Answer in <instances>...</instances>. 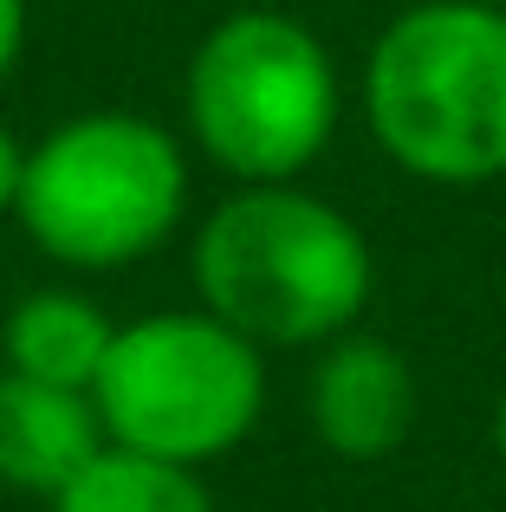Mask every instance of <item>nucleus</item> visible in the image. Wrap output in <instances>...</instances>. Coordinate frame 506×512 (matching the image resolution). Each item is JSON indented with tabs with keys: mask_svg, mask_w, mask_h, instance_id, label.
Returning a JSON list of instances; mask_svg holds the SVG:
<instances>
[{
	"mask_svg": "<svg viewBox=\"0 0 506 512\" xmlns=\"http://www.w3.org/2000/svg\"><path fill=\"white\" fill-rule=\"evenodd\" d=\"M202 312L260 350H305L351 331L370 305V240L338 201L299 182H241L215 201L189 253Z\"/></svg>",
	"mask_w": 506,
	"mask_h": 512,
	"instance_id": "f257e3e1",
	"label": "nucleus"
},
{
	"mask_svg": "<svg viewBox=\"0 0 506 512\" xmlns=\"http://www.w3.org/2000/svg\"><path fill=\"white\" fill-rule=\"evenodd\" d=\"M364 124L377 150L429 188L506 175V7L422 0L364 59Z\"/></svg>",
	"mask_w": 506,
	"mask_h": 512,
	"instance_id": "f03ea898",
	"label": "nucleus"
},
{
	"mask_svg": "<svg viewBox=\"0 0 506 512\" xmlns=\"http://www.w3.org/2000/svg\"><path fill=\"white\" fill-rule=\"evenodd\" d=\"M189 214V150L143 111H78L26 150L13 221L72 273L150 260Z\"/></svg>",
	"mask_w": 506,
	"mask_h": 512,
	"instance_id": "7ed1b4c3",
	"label": "nucleus"
},
{
	"mask_svg": "<svg viewBox=\"0 0 506 512\" xmlns=\"http://www.w3.org/2000/svg\"><path fill=\"white\" fill-rule=\"evenodd\" d=\"M344 85L331 46L279 7H234L195 39L182 124L234 182H299L338 137Z\"/></svg>",
	"mask_w": 506,
	"mask_h": 512,
	"instance_id": "20e7f679",
	"label": "nucleus"
},
{
	"mask_svg": "<svg viewBox=\"0 0 506 512\" xmlns=\"http://www.w3.org/2000/svg\"><path fill=\"white\" fill-rule=\"evenodd\" d=\"M104 441L143 461L202 474L228 461L266 415V357L260 344L221 325L215 312H150L117 325L98 383Z\"/></svg>",
	"mask_w": 506,
	"mask_h": 512,
	"instance_id": "39448f33",
	"label": "nucleus"
},
{
	"mask_svg": "<svg viewBox=\"0 0 506 512\" xmlns=\"http://www.w3.org/2000/svg\"><path fill=\"white\" fill-rule=\"evenodd\" d=\"M305 415H312V435L325 441V454L351 467L390 461L416 428V370L390 338L351 325L331 344H318Z\"/></svg>",
	"mask_w": 506,
	"mask_h": 512,
	"instance_id": "423d86ee",
	"label": "nucleus"
},
{
	"mask_svg": "<svg viewBox=\"0 0 506 512\" xmlns=\"http://www.w3.org/2000/svg\"><path fill=\"white\" fill-rule=\"evenodd\" d=\"M104 448L111 441L85 389L0 370V487L26 500H59Z\"/></svg>",
	"mask_w": 506,
	"mask_h": 512,
	"instance_id": "0eeeda50",
	"label": "nucleus"
},
{
	"mask_svg": "<svg viewBox=\"0 0 506 512\" xmlns=\"http://www.w3.org/2000/svg\"><path fill=\"white\" fill-rule=\"evenodd\" d=\"M111 338H117L111 312L78 286H39L13 312H0V357H7V370L59 383V389H85V396L98 383L104 357H111Z\"/></svg>",
	"mask_w": 506,
	"mask_h": 512,
	"instance_id": "6e6552de",
	"label": "nucleus"
},
{
	"mask_svg": "<svg viewBox=\"0 0 506 512\" xmlns=\"http://www.w3.org/2000/svg\"><path fill=\"white\" fill-rule=\"evenodd\" d=\"M52 512H215L202 474L169 461H143V454L104 448L59 500H46Z\"/></svg>",
	"mask_w": 506,
	"mask_h": 512,
	"instance_id": "1a4fd4ad",
	"label": "nucleus"
},
{
	"mask_svg": "<svg viewBox=\"0 0 506 512\" xmlns=\"http://www.w3.org/2000/svg\"><path fill=\"white\" fill-rule=\"evenodd\" d=\"M20 175H26V143L0 124V221H13V201H20Z\"/></svg>",
	"mask_w": 506,
	"mask_h": 512,
	"instance_id": "9d476101",
	"label": "nucleus"
},
{
	"mask_svg": "<svg viewBox=\"0 0 506 512\" xmlns=\"http://www.w3.org/2000/svg\"><path fill=\"white\" fill-rule=\"evenodd\" d=\"M20 52H26V0H0V85L13 78Z\"/></svg>",
	"mask_w": 506,
	"mask_h": 512,
	"instance_id": "9b49d317",
	"label": "nucleus"
},
{
	"mask_svg": "<svg viewBox=\"0 0 506 512\" xmlns=\"http://www.w3.org/2000/svg\"><path fill=\"white\" fill-rule=\"evenodd\" d=\"M494 454H500V467H506V389H500V402H494Z\"/></svg>",
	"mask_w": 506,
	"mask_h": 512,
	"instance_id": "f8f14e48",
	"label": "nucleus"
},
{
	"mask_svg": "<svg viewBox=\"0 0 506 512\" xmlns=\"http://www.w3.org/2000/svg\"><path fill=\"white\" fill-rule=\"evenodd\" d=\"M481 7H506V0H481Z\"/></svg>",
	"mask_w": 506,
	"mask_h": 512,
	"instance_id": "ddd939ff",
	"label": "nucleus"
}]
</instances>
